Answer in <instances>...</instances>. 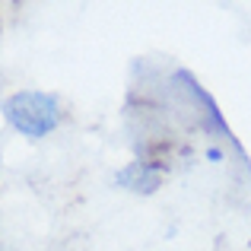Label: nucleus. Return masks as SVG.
<instances>
[{"label": "nucleus", "mask_w": 251, "mask_h": 251, "mask_svg": "<svg viewBox=\"0 0 251 251\" xmlns=\"http://www.w3.org/2000/svg\"><path fill=\"white\" fill-rule=\"evenodd\" d=\"M6 124L16 130L25 140H45L51 137L67 118V108H64L61 96L48 89H19L13 96L3 99L0 105Z\"/></svg>", "instance_id": "nucleus-1"}, {"label": "nucleus", "mask_w": 251, "mask_h": 251, "mask_svg": "<svg viewBox=\"0 0 251 251\" xmlns=\"http://www.w3.org/2000/svg\"><path fill=\"white\" fill-rule=\"evenodd\" d=\"M162 181H166V166L156 159H134L124 169H118V175H115L118 188L130 191V194H140V197L156 194L162 188Z\"/></svg>", "instance_id": "nucleus-2"}]
</instances>
